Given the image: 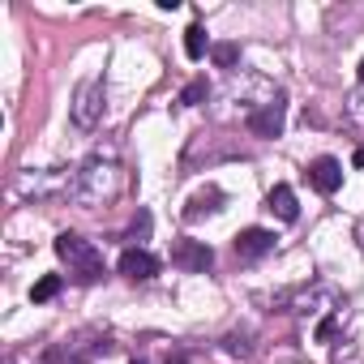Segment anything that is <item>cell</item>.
Segmentation results:
<instances>
[{"label":"cell","instance_id":"cell-1","mask_svg":"<svg viewBox=\"0 0 364 364\" xmlns=\"http://www.w3.org/2000/svg\"><path fill=\"white\" fill-rule=\"evenodd\" d=\"M120 167H116V159H103V154H95L86 167H82V176H77V202L82 206H103V202H112L116 193H120Z\"/></svg>","mask_w":364,"mask_h":364},{"label":"cell","instance_id":"cell-2","mask_svg":"<svg viewBox=\"0 0 364 364\" xmlns=\"http://www.w3.org/2000/svg\"><path fill=\"white\" fill-rule=\"evenodd\" d=\"M56 253L69 262V270H73L77 283H99L103 279V253L95 245H86L77 232H60L56 236Z\"/></svg>","mask_w":364,"mask_h":364},{"label":"cell","instance_id":"cell-3","mask_svg":"<svg viewBox=\"0 0 364 364\" xmlns=\"http://www.w3.org/2000/svg\"><path fill=\"white\" fill-rule=\"evenodd\" d=\"M69 116H73V124H77V129H86V133L103 120V77H99V73H95V77H86V82L73 90Z\"/></svg>","mask_w":364,"mask_h":364},{"label":"cell","instance_id":"cell-4","mask_svg":"<svg viewBox=\"0 0 364 364\" xmlns=\"http://www.w3.org/2000/svg\"><path fill=\"white\" fill-rule=\"evenodd\" d=\"M171 262H176L180 270L206 274V270L215 266V249H210V245H202V240H176V245H171Z\"/></svg>","mask_w":364,"mask_h":364},{"label":"cell","instance_id":"cell-5","mask_svg":"<svg viewBox=\"0 0 364 364\" xmlns=\"http://www.w3.org/2000/svg\"><path fill=\"white\" fill-rule=\"evenodd\" d=\"M283 120H287V103H283V95H279V99L262 103L257 112H249V133H253V137H279V133H283Z\"/></svg>","mask_w":364,"mask_h":364},{"label":"cell","instance_id":"cell-6","mask_svg":"<svg viewBox=\"0 0 364 364\" xmlns=\"http://www.w3.org/2000/svg\"><path fill=\"white\" fill-rule=\"evenodd\" d=\"M274 245H279L274 232H266V228H245V232L236 236V257H240V262H257V257L274 253Z\"/></svg>","mask_w":364,"mask_h":364},{"label":"cell","instance_id":"cell-7","mask_svg":"<svg viewBox=\"0 0 364 364\" xmlns=\"http://www.w3.org/2000/svg\"><path fill=\"white\" fill-rule=\"evenodd\" d=\"M309 185L317 189V193H338V185H343V163L338 159H330V154H321V159H313L309 163Z\"/></svg>","mask_w":364,"mask_h":364},{"label":"cell","instance_id":"cell-8","mask_svg":"<svg viewBox=\"0 0 364 364\" xmlns=\"http://www.w3.org/2000/svg\"><path fill=\"white\" fill-rule=\"evenodd\" d=\"M120 274L133 279V283H146V279L159 274V257L146 253V249H124V253H120Z\"/></svg>","mask_w":364,"mask_h":364},{"label":"cell","instance_id":"cell-9","mask_svg":"<svg viewBox=\"0 0 364 364\" xmlns=\"http://www.w3.org/2000/svg\"><path fill=\"white\" fill-rule=\"evenodd\" d=\"M266 210H270V215H279L283 223H296V219H300V202H296L291 185H274V189L266 193Z\"/></svg>","mask_w":364,"mask_h":364},{"label":"cell","instance_id":"cell-10","mask_svg":"<svg viewBox=\"0 0 364 364\" xmlns=\"http://www.w3.org/2000/svg\"><path fill=\"white\" fill-rule=\"evenodd\" d=\"M219 202H223V189H202V193H193L189 198V210H185V219H202V215H210V210H219Z\"/></svg>","mask_w":364,"mask_h":364},{"label":"cell","instance_id":"cell-11","mask_svg":"<svg viewBox=\"0 0 364 364\" xmlns=\"http://www.w3.org/2000/svg\"><path fill=\"white\" fill-rule=\"evenodd\" d=\"M210 99V82L206 77H193L185 90H180V103H185V107H198V103H206Z\"/></svg>","mask_w":364,"mask_h":364},{"label":"cell","instance_id":"cell-12","mask_svg":"<svg viewBox=\"0 0 364 364\" xmlns=\"http://www.w3.org/2000/svg\"><path fill=\"white\" fill-rule=\"evenodd\" d=\"M185 56H189V60H202V56H206V31H202L198 22L185 31Z\"/></svg>","mask_w":364,"mask_h":364},{"label":"cell","instance_id":"cell-13","mask_svg":"<svg viewBox=\"0 0 364 364\" xmlns=\"http://www.w3.org/2000/svg\"><path fill=\"white\" fill-rule=\"evenodd\" d=\"M210 56H215L219 69H236V65H240V48H236V43H215Z\"/></svg>","mask_w":364,"mask_h":364},{"label":"cell","instance_id":"cell-14","mask_svg":"<svg viewBox=\"0 0 364 364\" xmlns=\"http://www.w3.org/2000/svg\"><path fill=\"white\" fill-rule=\"evenodd\" d=\"M56 291H60V274H43V279L31 287V300H35V304H43V300H52Z\"/></svg>","mask_w":364,"mask_h":364},{"label":"cell","instance_id":"cell-15","mask_svg":"<svg viewBox=\"0 0 364 364\" xmlns=\"http://www.w3.org/2000/svg\"><path fill=\"white\" fill-rule=\"evenodd\" d=\"M150 223H154V219H150V210H137V219L129 223L124 240H133V249H137V240H146V236H150Z\"/></svg>","mask_w":364,"mask_h":364},{"label":"cell","instance_id":"cell-16","mask_svg":"<svg viewBox=\"0 0 364 364\" xmlns=\"http://www.w3.org/2000/svg\"><path fill=\"white\" fill-rule=\"evenodd\" d=\"M223 351H228V355H249L253 343H249V334H236V330H232V334L223 338Z\"/></svg>","mask_w":364,"mask_h":364},{"label":"cell","instance_id":"cell-17","mask_svg":"<svg viewBox=\"0 0 364 364\" xmlns=\"http://www.w3.org/2000/svg\"><path fill=\"white\" fill-rule=\"evenodd\" d=\"M334 330H338V313H330V317L317 326V343H330V338H334Z\"/></svg>","mask_w":364,"mask_h":364},{"label":"cell","instance_id":"cell-18","mask_svg":"<svg viewBox=\"0 0 364 364\" xmlns=\"http://www.w3.org/2000/svg\"><path fill=\"white\" fill-rule=\"evenodd\" d=\"M43 364H77L65 347H48V355H43Z\"/></svg>","mask_w":364,"mask_h":364},{"label":"cell","instance_id":"cell-19","mask_svg":"<svg viewBox=\"0 0 364 364\" xmlns=\"http://www.w3.org/2000/svg\"><path fill=\"white\" fill-rule=\"evenodd\" d=\"M351 163H355V167H364V146L355 150V159H351Z\"/></svg>","mask_w":364,"mask_h":364},{"label":"cell","instance_id":"cell-20","mask_svg":"<svg viewBox=\"0 0 364 364\" xmlns=\"http://www.w3.org/2000/svg\"><path fill=\"white\" fill-rule=\"evenodd\" d=\"M167 364H185V355H167Z\"/></svg>","mask_w":364,"mask_h":364},{"label":"cell","instance_id":"cell-21","mask_svg":"<svg viewBox=\"0 0 364 364\" xmlns=\"http://www.w3.org/2000/svg\"><path fill=\"white\" fill-rule=\"evenodd\" d=\"M355 73H360V82H364V60H360V69H355Z\"/></svg>","mask_w":364,"mask_h":364},{"label":"cell","instance_id":"cell-22","mask_svg":"<svg viewBox=\"0 0 364 364\" xmlns=\"http://www.w3.org/2000/svg\"><path fill=\"white\" fill-rule=\"evenodd\" d=\"M133 364H150V360H133Z\"/></svg>","mask_w":364,"mask_h":364}]
</instances>
